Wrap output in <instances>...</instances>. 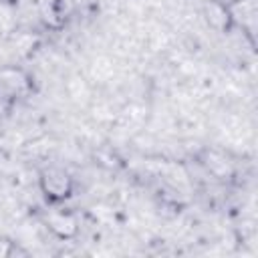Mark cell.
<instances>
[{
  "label": "cell",
  "instance_id": "1",
  "mask_svg": "<svg viewBox=\"0 0 258 258\" xmlns=\"http://www.w3.org/2000/svg\"><path fill=\"white\" fill-rule=\"evenodd\" d=\"M40 183H42L44 194L50 196V198H54V200L64 198L71 191V177L62 169H56V167L46 169L42 173V177H40Z\"/></svg>",
  "mask_w": 258,
  "mask_h": 258
},
{
  "label": "cell",
  "instance_id": "2",
  "mask_svg": "<svg viewBox=\"0 0 258 258\" xmlns=\"http://www.w3.org/2000/svg\"><path fill=\"white\" fill-rule=\"evenodd\" d=\"M48 226L62 238H69L77 232V222L73 216H64V214H52L48 218Z\"/></svg>",
  "mask_w": 258,
  "mask_h": 258
},
{
  "label": "cell",
  "instance_id": "3",
  "mask_svg": "<svg viewBox=\"0 0 258 258\" xmlns=\"http://www.w3.org/2000/svg\"><path fill=\"white\" fill-rule=\"evenodd\" d=\"M206 12H208V20H210V24H214V26H218V28H222V26L228 24L230 12H228L222 4H218V2H210V4L206 6Z\"/></svg>",
  "mask_w": 258,
  "mask_h": 258
}]
</instances>
